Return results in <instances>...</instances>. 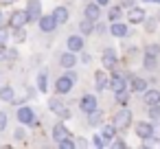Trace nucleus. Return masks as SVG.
I'll use <instances>...</instances> for the list:
<instances>
[{"instance_id":"nucleus-19","label":"nucleus","mask_w":160,"mask_h":149,"mask_svg":"<svg viewBox=\"0 0 160 149\" xmlns=\"http://www.w3.org/2000/svg\"><path fill=\"white\" fill-rule=\"evenodd\" d=\"M0 101H5V103H13V101H16V92H13V88H9V86L0 88Z\"/></svg>"},{"instance_id":"nucleus-44","label":"nucleus","mask_w":160,"mask_h":149,"mask_svg":"<svg viewBox=\"0 0 160 149\" xmlns=\"http://www.w3.org/2000/svg\"><path fill=\"white\" fill-rule=\"evenodd\" d=\"M142 2H156V5H160V0H142Z\"/></svg>"},{"instance_id":"nucleus-26","label":"nucleus","mask_w":160,"mask_h":149,"mask_svg":"<svg viewBox=\"0 0 160 149\" xmlns=\"http://www.w3.org/2000/svg\"><path fill=\"white\" fill-rule=\"evenodd\" d=\"M121 16H123V7H112V9H110V13H108L110 22H118V20H121Z\"/></svg>"},{"instance_id":"nucleus-42","label":"nucleus","mask_w":160,"mask_h":149,"mask_svg":"<svg viewBox=\"0 0 160 149\" xmlns=\"http://www.w3.org/2000/svg\"><path fill=\"white\" fill-rule=\"evenodd\" d=\"M75 145H79V147H86V145H88V140H83V138H81V140H77Z\"/></svg>"},{"instance_id":"nucleus-11","label":"nucleus","mask_w":160,"mask_h":149,"mask_svg":"<svg viewBox=\"0 0 160 149\" xmlns=\"http://www.w3.org/2000/svg\"><path fill=\"white\" fill-rule=\"evenodd\" d=\"M136 136L140 138V140H145V138H149V136H153V125L151 123H138L136 125Z\"/></svg>"},{"instance_id":"nucleus-33","label":"nucleus","mask_w":160,"mask_h":149,"mask_svg":"<svg viewBox=\"0 0 160 149\" xmlns=\"http://www.w3.org/2000/svg\"><path fill=\"white\" fill-rule=\"evenodd\" d=\"M59 147H62V149H72V147H75V140H72V138H64V140L59 142Z\"/></svg>"},{"instance_id":"nucleus-43","label":"nucleus","mask_w":160,"mask_h":149,"mask_svg":"<svg viewBox=\"0 0 160 149\" xmlns=\"http://www.w3.org/2000/svg\"><path fill=\"white\" fill-rule=\"evenodd\" d=\"M94 2H97V5H108L110 0H94Z\"/></svg>"},{"instance_id":"nucleus-38","label":"nucleus","mask_w":160,"mask_h":149,"mask_svg":"<svg viewBox=\"0 0 160 149\" xmlns=\"http://www.w3.org/2000/svg\"><path fill=\"white\" fill-rule=\"evenodd\" d=\"M5 57H7V46L0 44V59H5Z\"/></svg>"},{"instance_id":"nucleus-25","label":"nucleus","mask_w":160,"mask_h":149,"mask_svg":"<svg viewBox=\"0 0 160 149\" xmlns=\"http://www.w3.org/2000/svg\"><path fill=\"white\" fill-rule=\"evenodd\" d=\"M79 31H81V33H83V35H90V33H92V31H94V22H92V20H88V18H86V20H83V22H81V24H79Z\"/></svg>"},{"instance_id":"nucleus-30","label":"nucleus","mask_w":160,"mask_h":149,"mask_svg":"<svg viewBox=\"0 0 160 149\" xmlns=\"http://www.w3.org/2000/svg\"><path fill=\"white\" fill-rule=\"evenodd\" d=\"M145 68L147 70H153L156 68V55H147L145 53Z\"/></svg>"},{"instance_id":"nucleus-39","label":"nucleus","mask_w":160,"mask_h":149,"mask_svg":"<svg viewBox=\"0 0 160 149\" xmlns=\"http://www.w3.org/2000/svg\"><path fill=\"white\" fill-rule=\"evenodd\" d=\"M114 147H118V149H123V147H125V142H123V140L118 138V140H114Z\"/></svg>"},{"instance_id":"nucleus-4","label":"nucleus","mask_w":160,"mask_h":149,"mask_svg":"<svg viewBox=\"0 0 160 149\" xmlns=\"http://www.w3.org/2000/svg\"><path fill=\"white\" fill-rule=\"evenodd\" d=\"M27 22H29V16H27L24 9H22V11H13L11 18H9V27H11V29H20V27H24Z\"/></svg>"},{"instance_id":"nucleus-16","label":"nucleus","mask_w":160,"mask_h":149,"mask_svg":"<svg viewBox=\"0 0 160 149\" xmlns=\"http://www.w3.org/2000/svg\"><path fill=\"white\" fill-rule=\"evenodd\" d=\"M142 101L147 105H158L160 103V90H145L142 92Z\"/></svg>"},{"instance_id":"nucleus-10","label":"nucleus","mask_w":160,"mask_h":149,"mask_svg":"<svg viewBox=\"0 0 160 149\" xmlns=\"http://www.w3.org/2000/svg\"><path fill=\"white\" fill-rule=\"evenodd\" d=\"M101 62H103L105 70H112V68H116V53H114V48H105V51H103V57H101Z\"/></svg>"},{"instance_id":"nucleus-40","label":"nucleus","mask_w":160,"mask_h":149,"mask_svg":"<svg viewBox=\"0 0 160 149\" xmlns=\"http://www.w3.org/2000/svg\"><path fill=\"white\" fill-rule=\"evenodd\" d=\"M123 7H127V9L134 7V0H123Z\"/></svg>"},{"instance_id":"nucleus-20","label":"nucleus","mask_w":160,"mask_h":149,"mask_svg":"<svg viewBox=\"0 0 160 149\" xmlns=\"http://www.w3.org/2000/svg\"><path fill=\"white\" fill-rule=\"evenodd\" d=\"M83 13H86V18H88V20H92V22H97V20H99V16H101V13H99V5H97V2H94V5H88V7L83 9Z\"/></svg>"},{"instance_id":"nucleus-45","label":"nucleus","mask_w":160,"mask_h":149,"mask_svg":"<svg viewBox=\"0 0 160 149\" xmlns=\"http://www.w3.org/2000/svg\"><path fill=\"white\" fill-rule=\"evenodd\" d=\"M0 27H5V18H2V13H0Z\"/></svg>"},{"instance_id":"nucleus-15","label":"nucleus","mask_w":160,"mask_h":149,"mask_svg":"<svg viewBox=\"0 0 160 149\" xmlns=\"http://www.w3.org/2000/svg\"><path fill=\"white\" fill-rule=\"evenodd\" d=\"M66 44H68V51H72V53L83 51V37H81V35H70Z\"/></svg>"},{"instance_id":"nucleus-17","label":"nucleus","mask_w":160,"mask_h":149,"mask_svg":"<svg viewBox=\"0 0 160 149\" xmlns=\"http://www.w3.org/2000/svg\"><path fill=\"white\" fill-rule=\"evenodd\" d=\"M110 33H112L114 37H125V35L129 33V29H127L125 24H121V22H112V27H110Z\"/></svg>"},{"instance_id":"nucleus-6","label":"nucleus","mask_w":160,"mask_h":149,"mask_svg":"<svg viewBox=\"0 0 160 149\" xmlns=\"http://www.w3.org/2000/svg\"><path fill=\"white\" fill-rule=\"evenodd\" d=\"M72 86H75V81H72L68 75H64V77H59V79L55 81V92L66 94V92H70V90H72Z\"/></svg>"},{"instance_id":"nucleus-13","label":"nucleus","mask_w":160,"mask_h":149,"mask_svg":"<svg viewBox=\"0 0 160 149\" xmlns=\"http://www.w3.org/2000/svg\"><path fill=\"white\" fill-rule=\"evenodd\" d=\"M59 66H62V68H66V70H70L72 66H77V57H75V53H72V51L64 53V55L59 57Z\"/></svg>"},{"instance_id":"nucleus-5","label":"nucleus","mask_w":160,"mask_h":149,"mask_svg":"<svg viewBox=\"0 0 160 149\" xmlns=\"http://www.w3.org/2000/svg\"><path fill=\"white\" fill-rule=\"evenodd\" d=\"M38 24H40V31H44V33H53V31L57 29V20H55L53 13H51V16H42V18L38 20Z\"/></svg>"},{"instance_id":"nucleus-12","label":"nucleus","mask_w":160,"mask_h":149,"mask_svg":"<svg viewBox=\"0 0 160 149\" xmlns=\"http://www.w3.org/2000/svg\"><path fill=\"white\" fill-rule=\"evenodd\" d=\"M53 138H55L57 142H62L64 138H72V134H70V129H68L66 125H62V123H57V125L53 127Z\"/></svg>"},{"instance_id":"nucleus-1","label":"nucleus","mask_w":160,"mask_h":149,"mask_svg":"<svg viewBox=\"0 0 160 149\" xmlns=\"http://www.w3.org/2000/svg\"><path fill=\"white\" fill-rule=\"evenodd\" d=\"M129 125H132V112L123 105V110L116 112V116H114V127L116 129H127Z\"/></svg>"},{"instance_id":"nucleus-31","label":"nucleus","mask_w":160,"mask_h":149,"mask_svg":"<svg viewBox=\"0 0 160 149\" xmlns=\"http://www.w3.org/2000/svg\"><path fill=\"white\" fill-rule=\"evenodd\" d=\"M92 142H94V147H99V149H103V147L108 145V142L103 140V136H101V134H97V136H92Z\"/></svg>"},{"instance_id":"nucleus-3","label":"nucleus","mask_w":160,"mask_h":149,"mask_svg":"<svg viewBox=\"0 0 160 149\" xmlns=\"http://www.w3.org/2000/svg\"><path fill=\"white\" fill-rule=\"evenodd\" d=\"M18 121H20L22 125H38V121H35V112H33L31 107H27V105L18 107Z\"/></svg>"},{"instance_id":"nucleus-9","label":"nucleus","mask_w":160,"mask_h":149,"mask_svg":"<svg viewBox=\"0 0 160 149\" xmlns=\"http://www.w3.org/2000/svg\"><path fill=\"white\" fill-rule=\"evenodd\" d=\"M79 107H81V112H86V114L94 112V110H97V97H94V94H86V97L79 101Z\"/></svg>"},{"instance_id":"nucleus-7","label":"nucleus","mask_w":160,"mask_h":149,"mask_svg":"<svg viewBox=\"0 0 160 149\" xmlns=\"http://www.w3.org/2000/svg\"><path fill=\"white\" fill-rule=\"evenodd\" d=\"M48 110H51V112H55V114H57V116H62V118H68V116H70L68 107H66L59 99H51V101H48Z\"/></svg>"},{"instance_id":"nucleus-22","label":"nucleus","mask_w":160,"mask_h":149,"mask_svg":"<svg viewBox=\"0 0 160 149\" xmlns=\"http://www.w3.org/2000/svg\"><path fill=\"white\" fill-rule=\"evenodd\" d=\"M129 90H134V92H145V90H147V81L140 79V77H134L132 83H129Z\"/></svg>"},{"instance_id":"nucleus-41","label":"nucleus","mask_w":160,"mask_h":149,"mask_svg":"<svg viewBox=\"0 0 160 149\" xmlns=\"http://www.w3.org/2000/svg\"><path fill=\"white\" fill-rule=\"evenodd\" d=\"M16 2V0H0V5H2V7H7V5H13Z\"/></svg>"},{"instance_id":"nucleus-23","label":"nucleus","mask_w":160,"mask_h":149,"mask_svg":"<svg viewBox=\"0 0 160 149\" xmlns=\"http://www.w3.org/2000/svg\"><path fill=\"white\" fill-rule=\"evenodd\" d=\"M110 88H112L114 92L123 90V88H125V77H121V75H114V77L110 79Z\"/></svg>"},{"instance_id":"nucleus-21","label":"nucleus","mask_w":160,"mask_h":149,"mask_svg":"<svg viewBox=\"0 0 160 149\" xmlns=\"http://www.w3.org/2000/svg\"><path fill=\"white\" fill-rule=\"evenodd\" d=\"M53 16H55L57 24H64V22H68V9H66V7H55Z\"/></svg>"},{"instance_id":"nucleus-29","label":"nucleus","mask_w":160,"mask_h":149,"mask_svg":"<svg viewBox=\"0 0 160 149\" xmlns=\"http://www.w3.org/2000/svg\"><path fill=\"white\" fill-rule=\"evenodd\" d=\"M13 40H16L18 44L27 40V33H24V27H20V29H13Z\"/></svg>"},{"instance_id":"nucleus-28","label":"nucleus","mask_w":160,"mask_h":149,"mask_svg":"<svg viewBox=\"0 0 160 149\" xmlns=\"http://www.w3.org/2000/svg\"><path fill=\"white\" fill-rule=\"evenodd\" d=\"M149 118L153 123H160V103L158 105H149Z\"/></svg>"},{"instance_id":"nucleus-27","label":"nucleus","mask_w":160,"mask_h":149,"mask_svg":"<svg viewBox=\"0 0 160 149\" xmlns=\"http://www.w3.org/2000/svg\"><path fill=\"white\" fill-rule=\"evenodd\" d=\"M88 116H90L88 121H90V125H92V127H94V125H101V121H103V114H101L99 110H94V112H90Z\"/></svg>"},{"instance_id":"nucleus-32","label":"nucleus","mask_w":160,"mask_h":149,"mask_svg":"<svg viewBox=\"0 0 160 149\" xmlns=\"http://www.w3.org/2000/svg\"><path fill=\"white\" fill-rule=\"evenodd\" d=\"M38 88H40V92H46V75L44 72L38 77Z\"/></svg>"},{"instance_id":"nucleus-14","label":"nucleus","mask_w":160,"mask_h":149,"mask_svg":"<svg viewBox=\"0 0 160 149\" xmlns=\"http://www.w3.org/2000/svg\"><path fill=\"white\" fill-rule=\"evenodd\" d=\"M94 86H97V90H105L108 86H110V77H108V72L105 70H97L94 72Z\"/></svg>"},{"instance_id":"nucleus-37","label":"nucleus","mask_w":160,"mask_h":149,"mask_svg":"<svg viewBox=\"0 0 160 149\" xmlns=\"http://www.w3.org/2000/svg\"><path fill=\"white\" fill-rule=\"evenodd\" d=\"M13 136H16V140H24V136H27V134H24V129H20V127H18Z\"/></svg>"},{"instance_id":"nucleus-8","label":"nucleus","mask_w":160,"mask_h":149,"mask_svg":"<svg viewBox=\"0 0 160 149\" xmlns=\"http://www.w3.org/2000/svg\"><path fill=\"white\" fill-rule=\"evenodd\" d=\"M127 20H129L132 24H142V22H145V9H140V7H129Z\"/></svg>"},{"instance_id":"nucleus-35","label":"nucleus","mask_w":160,"mask_h":149,"mask_svg":"<svg viewBox=\"0 0 160 149\" xmlns=\"http://www.w3.org/2000/svg\"><path fill=\"white\" fill-rule=\"evenodd\" d=\"M7 40H9V31L5 27H0V44H5Z\"/></svg>"},{"instance_id":"nucleus-34","label":"nucleus","mask_w":160,"mask_h":149,"mask_svg":"<svg viewBox=\"0 0 160 149\" xmlns=\"http://www.w3.org/2000/svg\"><path fill=\"white\" fill-rule=\"evenodd\" d=\"M7 123H9V118H7V114H5V112H0V132H5V127H7Z\"/></svg>"},{"instance_id":"nucleus-24","label":"nucleus","mask_w":160,"mask_h":149,"mask_svg":"<svg viewBox=\"0 0 160 149\" xmlns=\"http://www.w3.org/2000/svg\"><path fill=\"white\" fill-rule=\"evenodd\" d=\"M114 99H116V103H118V105H127V101H129V90H127V88H123V90L114 92Z\"/></svg>"},{"instance_id":"nucleus-36","label":"nucleus","mask_w":160,"mask_h":149,"mask_svg":"<svg viewBox=\"0 0 160 149\" xmlns=\"http://www.w3.org/2000/svg\"><path fill=\"white\" fill-rule=\"evenodd\" d=\"M145 53H147V55H158V53H160V46H158V44H151Z\"/></svg>"},{"instance_id":"nucleus-2","label":"nucleus","mask_w":160,"mask_h":149,"mask_svg":"<svg viewBox=\"0 0 160 149\" xmlns=\"http://www.w3.org/2000/svg\"><path fill=\"white\" fill-rule=\"evenodd\" d=\"M27 16H29V22H38L42 18V2L40 0H29V5H27Z\"/></svg>"},{"instance_id":"nucleus-18","label":"nucleus","mask_w":160,"mask_h":149,"mask_svg":"<svg viewBox=\"0 0 160 149\" xmlns=\"http://www.w3.org/2000/svg\"><path fill=\"white\" fill-rule=\"evenodd\" d=\"M101 136H103V140H105V142L114 140V138H116V127H114V123H110V125H103V129H101Z\"/></svg>"}]
</instances>
